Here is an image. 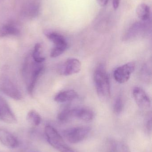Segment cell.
<instances>
[{"label":"cell","mask_w":152,"mask_h":152,"mask_svg":"<svg viewBox=\"0 0 152 152\" xmlns=\"http://www.w3.org/2000/svg\"><path fill=\"white\" fill-rule=\"evenodd\" d=\"M133 95L137 104L139 107L146 109L151 107V99L142 88L139 87L134 88Z\"/></svg>","instance_id":"cell-9"},{"label":"cell","mask_w":152,"mask_h":152,"mask_svg":"<svg viewBox=\"0 0 152 152\" xmlns=\"http://www.w3.org/2000/svg\"><path fill=\"white\" fill-rule=\"evenodd\" d=\"M71 109L66 107L63 108L58 113V118L60 121H65L71 118Z\"/></svg>","instance_id":"cell-18"},{"label":"cell","mask_w":152,"mask_h":152,"mask_svg":"<svg viewBox=\"0 0 152 152\" xmlns=\"http://www.w3.org/2000/svg\"><path fill=\"white\" fill-rule=\"evenodd\" d=\"M0 88L4 94L14 100L19 101L22 99V95L18 88L8 79L3 80Z\"/></svg>","instance_id":"cell-7"},{"label":"cell","mask_w":152,"mask_h":152,"mask_svg":"<svg viewBox=\"0 0 152 152\" xmlns=\"http://www.w3.org/2000/svg\"><path fill=\"white\" fill-rule=\"evenodd\" d=\"M26 120L29 124L34 126H39L42 121V118L40 115L34 110L29 112L27 115Z\"/></svg>","instance_id":"cell-16"},{"label":"cell","mask_w":152,"mask_h":152,"mask_svg":"<svg viewBox=\"0 0 152 152\" xmlns=\"http://www.w3.org/2000/svg\"><path fill=\"white\" fill-rule=\"evenodd\" d=\"M91 131L89 127L81 126L66 129L63 132L64 137L72 144H76L83 141Z\"/></svg>","instance_id":"cell-4"},{"label":"cell","mask_w":152,"mask_h":152,"mask_svg":"<svg viewBox=\"0 0 152 152\" xmlns=\"http://www.w3.org/2000/svg\"><path fill=\"white\" fill-rule=\"evenodd\" d=\"M135 64L134 62H129L118 67L114 71V77L115 80L119 83H125L128 81L130 76L134 72Z\"/></svg>","instance_id":"cell-5"},{"label":"cell","mask_w":152,"mask_h":152,"mask_svg":"<svg viewBox=\"0 0 152 152\" xmlns=\"http://www.w3.org/2000/svg\"><path fill=\"white\" fill-rule=\"evenodd\" d=\"M136 13L137 18L143 21L149 19L151 15L150 7L145 3H141L137 7Z\"/></svg>","instance_id":"cell-15"},{"label":"cell","mask_w":152,"mask_h":152,"mask_svg":"<svg viewBox=\"0 0 152 152\" xmlns=\"http://www.w3.org/2000/svg\"><path fill=\"white\" fill-rule=\"evenodd\" d=\"M44 34L54 45V48L60 49L65 51L68 48V43L63 36L59 33L46 30Z\"/></svg>","instance_id":"cell-11"},{"label":"cell","mask_w":152,"mask_h":152,"mask_svg":"<svg viewBox=\"0 0 152 152\" xmlns=\"http://www.w3.org/2000/svg\"><path fill=\"white\" fill-rule=\"evenodd\" d=\"M94 117V113L85 108L71 109V118L74 117L85 121H91Z\"/></svg>","instance_id":"cell-12"},{"label":"cell","mask_w":152,"mask_h":152,"mask_svg":"<svg viewBox=\"0 0 152 152\" xmlns=\"http://www.w3.org/2000/svg\"><path fill=\"white\" fill-rule=\"evenodd\" d=\"M120 0H112V6L115 10H117L119 7Z\"/></svg>","instance_id":"cell-23"},{"label":"cell","mask_w":152,"mask_h":152,"mask_svg":"<svg viewBox=\"0 0 152 152\" xmlns=\"http://www.w3.org/2000/svg\"><path fill=\"white\" fill-rule=\"evenodd\" d=\"M32 57L34 61L37 63H42L45 60V58L41 55V45L40 43L35 45Z\"/></svg>","instance_id":"cell-17"},{"label":"cell","mask_w":152,"mask_h":152,"mask_svg":"<svg viewBox=\"0 0 152 152\" xmlns=\"http://www.w3.org/2000/svg\"><path fill=\"white\" fill-rule=\"evenodd\" d=\"M20 32L16 26L11 23L4 24L0 27V37L10 35L18 36Z\"/></svg>","instance_id":"cell-14"},{"label":"cell","mask_w":152,"mask_h":152,"mask_svg":"<svg viewBox=\"0 0 152 152\" xmlns=\"http://www.w3.org/2000/svg\"><path fill=\"white\" fill-rule=\"evenodd\" d=\"M38 12V6L35 4H30L27 9V14L31 18L37 16Z\"/></svg>","instance_id":"cell-20"},{"label":"cell","mask_w":152,"mask_h":152,"mask_svg":"<svg viewBox=\"0 0 152 152\" xmlns=\"http://www.w3.org/2000/svg\"><path fill=\"white\" fill-rule=\"evenodd\" d=\"M0 120L8 124H14L17 118L6 100L0 96Z\"/></svg>","instance_id":"cell-8"},{"label":"cell","mask_w":152,"mask_h":152,"mask_svg":"<svg viewBox=\"0 0 152 152\" xmlns=\"http://www.w3.org/2000/svg\"><path fill=\"white\" fill-rule=\"evenodd\" d=\"M97 3L101 7H104L108 4L109 0H96Z\"/></svg>","instance_id":"cell-22"},{"label":"cell","mask_w":152,"mask_h":152,"mask_svg":"<svg viewBox=\"0 0 152 152\" xmlns=\"http://www.w3.org/2000/svg\"><path fill=\"white\" fill-rule=\"evenodd\" d=\"M94 81L96 91L101 97H107L110 94L109 78L102 66L97 68L94 74Z\"/></svg>","instance_id":"cell-2"},{"label":"cell","mask_w":152,"mask_h":152,"mask_svg":"<svg viewBox=\"0 0 152 152\" xmlns=\"http://www.w3.org/2000/svg\"><path fill=\"white\" fill-rule=\"evenodd\" d=\"M143 77L145 79L149 80L150 77H151V66H149V64H146L142 69Z\"/></svg>","instance_id":"cell-21"},{"label":"cell","mask_w":152,"mask_h":152,"mask_svg":"<svg viewBox=\"0 0 152 152\" xmlns=\"http://www.w3.org/2000/svg\"><path fill=\"white\" fill-rule=\"evenodd\" d=\"M45 133L48 143L58 151L76 152L65 143L61 136L51 126H47L46 127Z\"/></svg>","instance_id":"cell-3"},{"label":"cell","mask_w":152,"mask_h":152,"mask_svg":"<svg viewBox=\"0 0 152 152\" xmlns=\"http://www.w3.org/2000/svg\"><path fill=\"white\" fill-rule=\"evenodd\" d=\"M81 63L79 60L69 59L59 66L58 72L61 75H71L79 73L81 69Z\"/></svg>","instance_id":"cell-6"},{"label":"cell","mask_w":152,"mask_h":152,"mask_svg":"<svg viewBox=\"0 0 152 152\" xmlns=\"http://www.w3.org/2000/svg\"><path fill=\"white\" fill-rule=\"evenodd\" d=\"M44 69V66L41 63H37L30 61V58H26L23 67V77L27 85L29 94L32 95L36 83L39 76Z\"/></svg>","instance_id":"cell-1"},{"label":"cell","mask_w":152,"mask_h":152,"mask_svg":"<svg viewBox=\"0 0 152 152\" xmlns=\"http://www.w3.org/2000/svg\"><path fill=\"white\" fill-rule=\"evenodd\" d=\"M123 109V100L120 96L117 97L114 105V111L116 114H120Z\"/></svg>","instance_id":"cell-19"},{"label":"cell","mask_w":152,"mask_h":152,"mask_svg":"<svg viewBox=\"0 0 152 152\" xmlns=\"http://www.w3.org/2000/svg\"><path fill=\"white\" fill-rule=\"evenodd\" d=\"M77 93L73 90L62 91L57 94L54 97V101L59 103H65L76 99Z\"/></svg>","instance_id":"cell-13"},{"label":"cell","mask_w":152,"mask_h":152,"mask_svg":"<svg viewBox=\"0 0 152 152\" xmlns=\"http://www.w3.org/2000/svg\"><path fill=\"white\" fill-rule=\"evenodd\" d=\"M152 127V121L151 120H150L147 122V128L148 129V130H151Z\"/></svg>","instance_id":"cell-24"},{"label":"cell","mask_w":152,"mask_h":152,"mask_svg":"<svg viewBox=\"0 0 152 152\" xmlns=\"http://www.w3.org/2000/svg\"><path fill=\"white\" fill-rule=\"evenodd\" d=\"M0 142L10 149H14L19 146V141L17 137L6 129L0 128Z\"/></svg>","instance_id":"cell-10"}]
</instances>
